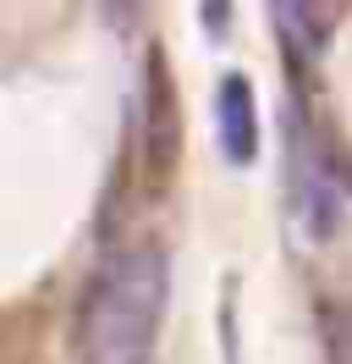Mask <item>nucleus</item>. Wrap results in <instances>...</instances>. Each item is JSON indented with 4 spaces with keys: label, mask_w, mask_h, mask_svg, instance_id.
Returning a JSON list of instances; mask_svg holds the SVG:
<instances>
[{
    "label": "nucleus",
    "mask_w": 352,
    "mask_h": 364,
    "mask_svg": "<svg viewBox=\"0 0 352 364\" xmlns=\"http://www.w3.org/2000/svg\"><path fill=\"white\" fill-rule=\"evenodd\" d=\"M171 271L165 249L121 243L88 271L72 309V364H149L165 326Z\"/></svg>",
    "instance_id": "nucleus-1"
},
{
    "label": "nucleus",
    "mask_w": 352,
    "mask_h": 364,
    "mask_svg": "<svg viewBox=\"0 0 352 364\" xmlns=\"http://www.w3.org/2000/svg\"><path fill=\"white\" fill-rule=\"evenodd\" d=\"M286 199H292L303 237H330L336 215L347 205V171H341L336 149L325 144V133L314 127V116L303 122L297 105L286 116Z\"/></svg>",
    "instance_id": "nucleus-2"
},
{
    "label": "nucleus",
    "mask_w": 352,
    "mask_h": 364,
    "mask_svg": "<svg viewBox=\"0 0 352 364\" xmlns=\"http://www.w3.org/2000/svg\"><path fill=\"white\" fill-rule=\"evenodd\" d=\"M138 138H143V177L160 193L182 160V111H176V83L165 55L149 50L143 61V100H138Z\"/></svg>",
    "instance_id": "nucleus-3"
},
{
    "label": "nucleus",
    "mask_w": 352,
    "mask_h": 364,
    "mask_svg": "<svg viewBox=\"0 0 352 364\" xmlns=\"http://www.w3.org/2000/svg\"><path fill=\"white\" fill-rule=\"evenodd\" d=\"M215 144L226 166H237V171L259 160V105H253L248 72H226L215 83Z\"/></svg>",
    "instance_id": "nucleus-4"
},
{
    "label": "nucleus",
    "mask_w": 352,
    "mask_h": 364,
    "mask_svg": "<svg viewBox=\"0 0 352 364\" xmlns=\"http://www.w3.org/2000/svg\"><path fill=\"white\" fill-rule=\"evenodd\" d=\"M270 23L286 50V67H314L336 28V0H270Z\"/></svg>",
    "instance_id": "nucleus-5"
},
{
    "label": "nucleus",
    "mask_w": 352,
    "mask_h": 364,
    "mask_svg": "<svg viewBox=\"0 0 352 364\" xmlns=\"http://www.w3.org/2000/svg\"><path fill=\"white\" fill-rule=\"evenodd\" d=\"M319 348L325 364H352V304H319Z\"/></svg>",
    "instance_id": "nucleus-6"
},
{
    "label": "nucleus",
    "mask_w": 352,
    "mask_h": 364,
    "mask_svg": "<svg viewBox=\"0 0 352 364\" xmlns=\"http://www.w3.org/2000/svg\"><path fill=\"white\" fill-rule=\"evenodd\" d=\"M198 23L209 39H226L231 33V0H198Z\"/></svg>",
    "instance_id": "nucleus-7"
},
{
    "label": "nucleus",
    "mask_w": 352,
    "mask_h": 364,
    "mask_svg": "<svg viewBox=\"0 0 352 364\" xmlns=\"http://www.w3.org/2000/svg\"><path fill=\"white\" fill-rule=\"evenodd\" d=\"M99 6H105L116 23H127V17H138V11H143V0H99Z\"/></svg>",
    "instance_id": "nucleus-8"
}]
</instances>
